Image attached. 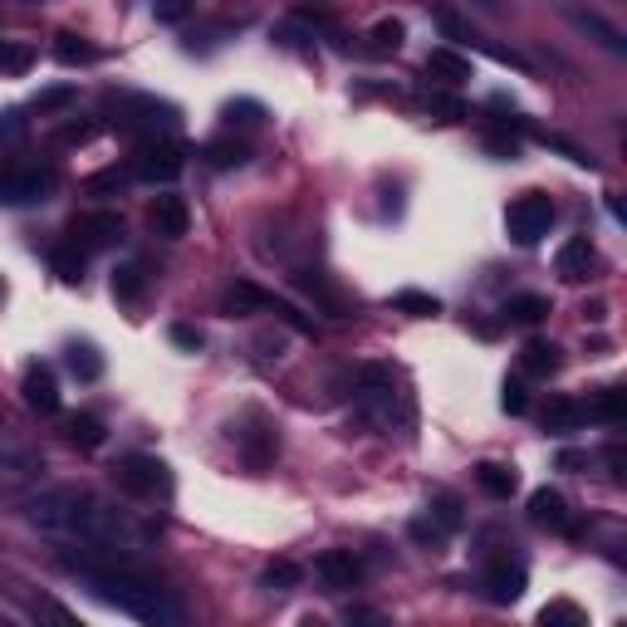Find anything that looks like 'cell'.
I'll use <instances>...</instances> for the list:
<instances>
[{
  "label": "cell",
  "mask_w": 627,
  "mask_h": 627,
  "mask_svg": "<svg viewBox=\"0 0 627 627\" xmlns=\"http://www.w3.org/2000/svg\"><path fill=\"white\" fill-rule=\"evenodd\" d=\"M30 520L50 534L84 544V550H108V554H138L147 550V530L138 520H128L123 510H113L108 500H98L94 490L79 485H54L44 495L30 500Z\"/></svg>",
  "instance_id": "1"
},
{
  "label": "cell",
  "mask_w": 627,
  "mask_h": 627,
  "mask_svg": "<svg viewBox=\"0 0 627 627\" xmlns=\"http://www.w3.org/2000/svg\"><path fill=\"white\" fill-rule=\"evenodd\" d=\"M44 476V461L30 441H20L10 431L6 412H0V495H25L30 485H40Z\"/></svg>",
  "instance_id": "2"
},
{
  "label": "cell",
  "mask_w": 627,
  "mask_h": 627,
  "mask_svg": "<svg viewBox=\"0 0 627 627\" xmlns=\"http://www.w3.org/2000/svg\"><path fill=\"white\" fill-rule=\"evenodd\" d=\"M54 181H60L54 167L6 157V163H0V207H30V201H44L54 191Z\"/></svg>",
  "instance_id": "3"
},
{
  "label": "cell",
  "mask_w": 627,
  "mask_h": 627,
  "mask_svg": "<svg viewBox=\"0 0 627 627\" xmlns=\"http://www.w3.org/2000/svg\"><path fill=\"white\" fill-rule=\"evenodd\" d=\"M550 226H554V201L544 197V191H524V197L510 201L505 231L515 245H540L544 236H550Z\"/></svg>",
  "instance_id": "4"
},
{
  "label": "cell",
  "mask_w": 627,
  "mask_h": 627,
  "mask_svg": "<svg viewBox=\"0 0 627 627\" xmlns=\"http://www.w3.org/2000/svg\"><path fill=\"white\" fill-rule=\"evenodd\" d=\"M108 104L118 108L123 128H138V133H147V138H157V133L177 128V108H173V104H163V98H147V94H113Z\"/></svg>",
  "instance_id": "5"
},
{
  "label": "cell",
  "mask_w": 627,
  "mask_h": 627,
  "mask_svg": "<svg viewBox=\"0 0 627 627\" xmlns=\"http://www.w3.org/2000/svg\"><path fill=\"white\" fill-rule=\"evenodd\" d=\"M113 481L118 490H128V495H157V490H167V466L157 461V456H123L118 466H113Z\"/></svg>",
  "instance_id": "6"
},
{
  "label": "cell",
  "mask_w": 627,
  "mask_h": 627,
  "mask_svg": "<svg viewBox=\"0 0 627 627\" xmlns=\"http://www.w3.org/2000/svg\"><path fill=\"white\" fill-rule=\"evenodd\" d=\"M407 530H412V540H417V544H447L451 534L461 530V505H456L451 495H441L437 505L421 510V515L407 524Z\"/></svg>",
  "instance_id": "7"
},
{
  "label": "cell",
  "mask_w": 627,
  "mask_h": 627,
  "mask_svg": "<svg viewBox=\"0 0 627 627\" xmlns=\"http://www.w3.org/2000/svg\"><path fill=\"white\" fill-rule=\"evenodd\" d=\"M181 147L167 143V138H147L138 147V177L143 181H177L181 177Z\"/></svg>",
  "instance_id": "8"
},
{
  "label": "cell",
  "mask_w": 627,
  "mask_h": 627,
  "mask_svg": "<svg viewBox=\"0 0 627 627\" xmlns=\"http://www.w3.org/2000/svg\"><path fill=\"white\" fill-rule=\"evenodd\" d=\"M314 574L324 578V588H334V593H348V588L363 584V564H358V554L353 550H324L314 558Z\"/></svg>",
  "instance_id": "9"
},
{
  "label": "cell",
  "mask_w": 627,
  "mask_h": 627,
  "mask_svg": "<svg viewBox=\"0 0 627 627\" xmlns=\"http://www.w3.org/2000/svg\"><path fill=\"white\" fill-rule=\"evenodd\" d=\"M123 241V221L113 211H94V216H79L74 221V245L84 250H113Z\"/></svg>",
  "instance_id": "10"
},
{
  "label": "cell",
  "mask_w": 627,
  "mask_h": 627,
  "mask_svg": "<svg viewBox=\"0 0 627 627\" xmlns=\"http://www.w3.org/2000/svg\"><path fill=\"white\" fill-rule=\"evenodd\" d=\"M481 584H485V593H490L495 603H515L520 593H524V564H515L510 554H495V558L485 564V578H481Z\"/></svg>",
  "instance_id": "11"
},
{
  "label": "cell",
  "mask_w": 627,
  "mask_h": 627,
  "mask_svg": "<svg viewBox=\"0 0 627 627\" xmlns=\"http://www.w3.org/2000/svg\"><path fill=\"white\" fill-rule=\"evenodd\" d=\"M564 15H568V25L584 30L593 44H603V50H608L613 60H627V40H623V30H618V25H608V20H603L598 10H578V6H574V10H564Z\"/></svg>",
  "instance_id": "12"
},
{
  "label": "cell",
  "mask_w": 627,
  "mask_h": 627,
  "mask_svg": "<svg viewBox=\"0 0 627 627\" xmlns=\"http://www.w3.org/2000/svg\"><path fill=\"white\" fill-rule=\"evenodd\" d=\"M236 441H241V456H245V466H250V471H265V466L275 461V451H280L275 431H270L260 417H250V427L236 431Z\"/></svg>",
  "instance_id": "13"
},
{
  "label": "cell",
  "mask_w": 627,
  "mask_h": 627,
  "mask_svg": "<svg viewBox=\"0 0 627 627\" xmlns=\"http://www.w3.org/2000/svg\"><path fill=\"white\" fill-rule=\"evenodd\" d=\"M554 265H558V275H564V280L578 284V280H588L593 270H598V250H593L588 236H574V241L558 245V260H554Z\"/></svg>",
  "instance_id": "14"
},
{
  "label": "cell",
  "mask_w": 627,
  "mask_h": 627,
  "mask_svg": "<svg viewBox=\"0 0 627 627\" xmlns=\"http://www.w3.org/2000/svg\"><path fill=\"white\" fill-rule=\"evenodd\" d=\"M25 403L35 407L40 417H54V412H60V383H54V368H50V363H35V368L25 373Z\"/></svg>",
  "instance_id": "15"
},
{
  "label": "cell",
  "mask_w": 627,
  "mask_h": 627,
  "mask_svg": "<svg viewBox=\"0 0 627 627\" xmlns=\"http://www.w3.org/2000/svg\"><path fill=\"white\" fill-rule=\"evenodd\" d=\"M147 221H153V231L157 236H187V226H191V211H187V201L181 197H157L153 201V211H147Z\"/></svg>",
  "instance_id": "16"
},
{
  "label": "cell",
  "mask_w": 627,
  "mask_h": 627,
  "mask_svg": "<svg viewBox=\"0 0 627 627\" xmlns=\"http://www.w3.org/2000/svg\"><path fill=\"white\" fill-rule=\"evenodd\" d=\"M530 520L544 524V530H568V505L558 490H534L530 495Z\"/></svg>",
  "instance_id": "17"
},
{
  "label": "cell",
  "mask_w": 627,
  "mask_h": 627,
  "mask_svg": "<svg viewBox=\"0 0 627 627\" xmlns=\"http://www.w3.org/2000/svg\"><path fill=\"white\" fill-rule=\"evenodd\" d=\"M584 403H574V397H554L550 407H544V431H578L584 427Z\"/></svg>",
  "instance_id": "18"
},
{
  "label": "cell",
  "mask_w": 627,
  "mask_h": 627,
  "mask_svg": "<svg viewBox=\"0 0 627 627\" xmlns=\"http://www.w3.org/2000/svg\"><path fill=\"white\" fill-rule=\"evenodd\" d=\"M265 300H270V294L265 290H255V284H231V290H226L221 294V314H255V310H265Z\"/></svg>",
  "instance_id": "19"
},
{
  "label": "cell",
  "mask_w": 627,
  "mask_h": 627,
  "mask_svg": "<svg viewBox=\"0 0 627 627\" xmlns=\"http://www.w3.org/2000/svg\"><path fill=\"white\" fill-rule=\"evenodd\" d=\"M427 74L447 79V84H466V79H471V60H461L456 50H431L427 54Z\"/></svg>",
  "instance_id": "20"
},
{
  "label": "cell",
  "mask_w": 627,
  "mask_h": 627,
  "mask_svg": "<svg viewBox=\"0 0 627 627\" xmlns=\"http://www.w3.org/2000/svg\"><path fill=\"white\" fill-rule=\"evenodd\" d=\"M476 481H481L485 495H495V500H510L515 495V471L510 466H495V461H485V466H476Z\"/></svg>",
  "instance_id": "21"
},
{
  "label": "cell",
  "mask_w": 627,
  "mask_h": 627,
  "mask_svg": "<svg viewBox=\"0 0 627 627\" xmlns=\"http://www.w3.org/2000/svg\"><path fill=\"white\" fill-rule=\"evenodd\" d=\"M520 363H524V373H534V378H550V373H558V348L544 344V338H530L520 353Z\"/></svg>",
  "instance_id": "22"
},
{
  "label": "cell",
  "mask_w": 627,
  "mask_h": 627,
  "mask_svg": "<svg viewBox=\"0 0 627 627\" xmlns=\"http://www.w3.org/2000/svg\"><path fill=\"white\" fill-rule=\"evenodd\" d=\"M70 373L79 383H98L104 378V353L94 344H70Z\"/></svg>",
  "instance_id": "23"
},
{
  "label": "cell",
  "mask_w": 627,
  "mask_h": 627,
  "mask_svg": "<svg viewBox=\"0 0 627 627\" xmlns=\"http://www.w3.org/2000/svg\"><path fill=\"white\" fill-rule=\"evenodd\" d=\"M64 431H70V441H74V447H84V451L104 447V421H98V417H88V412L70 417V421H64Z\"/></svg>",
  "instance_id": "24"
},
{
  "label": "cell",
  "mask_w": 627,
  "mask_h": 627,
  "mask_svg": "<svg viewBox=\"0 0 627 627\" xmlns=\"http://www.w3.org/2000/svg\"><path fill=\"white\" fill-rule=\"evenodd\" d=\"M393 310H403L412 318H431V314H441V300H437V294H421V290H397Z\"/></svg>",
  "instance_id": "25"
},
{
  "label": "cell",
  "mask_w": 627,
  "mask_h": 627,
  "mask_svg": "<svg viewBox=\"0 0 627 627\" xmlns=\"http://www.w3.org/2000/svg\"><path fill=\"white\" fill-rule=\"evenodd\" d=\"M143 284H147V280H143V265H133V260L113 270V294H118L123 304H138V300H143Z\"/></svg>",
  "instance_id": "26"
},
{
  "label": "cell",
  "mask_w": 627,
  "mask_h": 627,
  "mask_svg": "<svg viewBox=\"0 0 627 627\" xmlns=\"http://www.w3.org/2000/svg\"><path fill=\"white\" fill-rule=\"evenodd\" d=\"M623 407H627V393H623V387H603V393L593 397L584 412L598 417V421H623Z\"/></svg>",
  "instance_id": "27"
},
{
  "label": "cell",
  "mask_w": 627,
  "mask_h": 627,
  "mask_svg": "<svg viewBox=\"0 0 627 627\" xmlns=\"http://www.w3.org/2000/svg\"><path fill=\"white\" fill-rule=\"evenodd\" d=\"M505 314L515 318V324H540V318L550 314V300H544V294H515V300L505 304Z\"/></svg>",
  "instance_id": "28"
},
{
  "label": "cell",
  "mask_w": 627,
  "mask_h": 627,
  "mask_svg": "<svg viewBox=\"0 0 627 627\" xmlns=\"http://www.w3.org/2000/svg\"><path fill=\"white\" fill-rule=\"evenodd\" d=\"M50 265H54V275H60V280L79 284V280H84V250H79L74 241H70V245H60V250L50 255Z\"/></svg>",
  "instance_id": "29"
},
{
  "label": "cell",
  "mask_w": 627,
  "mask_h": 627,
  "mask_svg": "<svg viewBox=\"0 0 627 627\" xmlns=\"http://www.w3.org/2000/svg\"><path fill=\"white\" fill-rule=\"evenodd\" d=\"M245 157H250V147L245 143H231V138H216L207 147V163L221 167V173H226V167H245Z\"/></svg>",
  "instance_id": "30"
},
{
  "label": "cell",
  "mask_w": 627,
  "mask_h": 627,
  "mask_svg": "<svg viewBox=\"0 0 627 627\" xmlns=\"http://www.w3.org/2000/svg\"><path fill=\"white\" fill-rule=\"evenodd\" d=\"M54 60H60V64H94L98 50H94V44H84L79 35H60V40H54Z\"/></svg>",
  "instance_id": "31"
},
{
  "label": "cell",
  "mask_w": 627,
  "mask_h": 627,
  "mask_svg": "<svg viewBox=\"0 0 627 627\" xmlns=\"http://www.w3.org/2000/svg\"><path fill=\"white\" fill-rule=\"evenodd\" d=\"M30 64H35V50H30V44H20V40L0 44V70H6V74H25Z\"/></svg>",
  "instance_id": "32"
},
{
  "label": "cell",
  "mask_w": 627,
  "mask_h": 627,
  "mask_svg": "<svg viewBox=\"0 0 627 627\" xmlns=\"http://www.w3.org/2000/svg\"><path fill=\"white\" fill-rule=\"evenodd\" d=\"M79 98V88L74 84H54V88H40V98H35V108L40 113H64Z\"/></svg>",
  "instance_id": "33"
},
{
  "label": "cell",
  "mask_w": 627,
  "mask_h": 627,
  "mask_svg": "<svg viewBox=\"0 0 627 627\" xmlns=\"http://www.w3.org/2000/svg\"><path fill=\"white\" fill-rule=\"evenodd\" d=\"M437 25H441V35H447V40H461V44H476V40H481V35L471 30V20H461L456 10H437Z\"/></svg>",
  "instance_id": "34"
},
{
  "label": "cell",
  "mask_w": 627,
  "mask_h": 627,
  "mask_svg": "<svg viewBox=\"0 0 627 627\" xmlns=\"http://www.w3.org/2000/svg\"><path fill=\"white\" fill-rule=\"evenodd\" d=\"M403 40H407L403 20H378V25H373V44H378V50H403Z\"/></svg>",
  "instance_id": "35"
},
{
  "label": "cell",
  "mask_w": 627,
  "mask_h": 627,
  "mask_svg": "<svg viewBox=\"0 0 627 627\" xmlns=\"http://www.w3.org/2000/svg\"><path fill=\"white\" fill-rule=\"evenodd\" d=\"M427 113H437L441 123H461L466 118V104L451 94H427Z\"/></svg>",
  "instance_id": "36"
},
{
  "label": "cell",
  "mask_w": 627,
  "mask_h": 627,
  "mask_svg": "<svg viewBox=\"0 0 627 627\" xmlns=\"http://www.w3.org/2000/svg\"><path fill=\"white\" fill-rule=\"evenodd\" d=\"M300 290H304V294H314V300H318V304H324V310H328V314H344V304H338V294H334V290H328V284H324V280H318V275H300Z\"/></svg>",
  "instance_id": "37"
},
{
  "label": "cell",
  "mask_w": 627,
  "mask_h": 627,
  "mask_svg": "<svg viewBox=\"0 0 627 627\" xmlns=\"http://www.w3.org/2000/svg\"><path fill=\"white\" fill-rule=\"evenodd\" d=\"M187 10H191V0H153V15L163 20V25H177Z\"/></svg>",
  "instance_id": "38"
},
{
  "label": "cell",
  "mask_w": 627,
  "mask_h": 627,
  "mask_svg": "<svg viewBox=\"0 0 627 627\" xmlns=\"http://www.w3.org/2000/svg\"><path fill=\"white\" fill-rule=\"evenodd\" d=\"M294 578H300V568H294V564H284V558H280V564H270V568H265V584L275 588V593H284V588L294 584Z\"/></svg>",
  "instance_id": "39"
},
{
  "label": "cell",
  "mask_w": 627,
  "mask_h": 627,
  "mask_svg": "<svg viewBox=\"0 0 627 627\" xmlns=\"http://www.w3.org/2000/svg\"><path fill=\"white\" fill-rule=\"evenodd\" d=\"M173 344H181V348L197 353V348H201V334H197L191 324H173Z\"/></svg>",
  "instance_id": "40"
},
{
  "label": "cell",
  "mask_w": 627,
  "mask_h": 627,
  "mask_svg": "<svg viewBox=\"0 0 627 627\" xmlns=\"http://www.w3.org/2000/svg\"><path fill=\"white\" fill-rule=\"evenodd\" d=\"M500 403H505V412H524V407H530V403H524V387L520 383H505V397H500Z\"/></svg>",
  "instance_id": "41"
},
{
  "label": "cell",
  "mask_w": 627,
  "mask_h": 627,
  "mask_svg": "<svg viewBox=\"0 0 627 627\" xmlns=\"http://www.w3.org/2000/svg\"><path fill=\"white\" fill-rule=\"evenodd\" d=\"M94 138V123H70V128H60V143H88Z\"/></svg>",
  "instance_id": "42"
},
{
  "label": "cell",
  "mask_w": 627,
  "mask_h": 627,
  "mask_svg": "<svg viewBox=\"0 0 627 627\" xmlns=\"http://www.w3.org/2000/svg\"><path fill=\"white\" fill-rule=\"evenodd\" d=\"M544 623H578V608H568V603H554V608L540 613Z\"/></svg>",
  "instance_id": "43"
},
{
  "label": "cell",
  "mask_w": 627,
  "mask_h": 627,
  "mask_svg": "<svg viewBox=\"0 0 627 627\" xmlns=\"http://www.w3.org/2000/svg\"><path fill=\"white\" fill-rule=\"evenodd\" d=\"M485 143H490V153H500V157H515V153H520V143L505 138V133H490Z\"/></svg>",
  "instance_id": "44"
},
{
  "label": "cell",
  "mask_w": 627,
  "mask_h": 627,
  "mask_svg": "<svg viewBox=\"0 0 627 627\" xmlns=\"http://www.w3.org/2000/svg\"><path fill=\"white\" fill-rule=\"evenodd\" d=\"M226 113H231V123H260V108L255 104H231Z\"/></svg>",
  "instance_id": "45"
},
{
  "label": "cell",
  "mask_w": 627,
  "mask_h": 627,
  "mask_svg": "<svg viewBox=\"0 0 627 627\" xmlns=\"http://www.w3.org/2000/svg\"><path fill=\"white\" fill-rule=\"evenodd\" d=\"M0 294H6V284H0Z\"/></svg>",
  "instance_id": "46"
}]
</instances>
